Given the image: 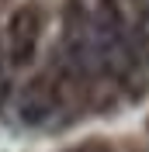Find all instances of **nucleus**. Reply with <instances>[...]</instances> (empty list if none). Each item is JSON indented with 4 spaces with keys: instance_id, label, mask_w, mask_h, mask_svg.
I'll use <instances>...</instances> for the list:
<instances>
[{
    "instance_id": "obj_1",
    "label": "nucleus",
    "mask_w": 149,
    "mask_h": 152,
    "mask_svg": "<svg viewBox=\"0 0 149 152\" xmlns=\"http://www.w3.org/2000/svg\"><path fill=\"white\" fill-rule=\"evenodd\" d=\"M66 86L69 80H56V76H35L18 97V118L31 128H42V124H52L59 118L66 104Z\"/></svg>"
},
{
    "instance_id": "obj_2",
    "label": "nucleus",
    "mask_w": 149,
    "mask_h": 152,
    "mask_svg": "<svg viewBox=\"0 0 149 152\" xmlns=\"http://www.w3.org/2000/svg\"><path fill=\"white\" fill-rule=\"evenodd\" d=\"M38 35H42V14L35 7H18L7 18V59L14 66H28L38 52Z\"/></svg>"
},
{
    "instance_id": "obj_3",
    "label": "nucleus",
    "mask_w": 149,
    "mask_h": 152,
    "mask_svg": "<svg viewBox=\"0 0 149 152\" xmlns=\"http://www.w3.org/2000/svg\"><path fill=\"white\" fill-rule=\"evenodd\" d=\"M73 152H114V149L104 145V142H87V145H80V149H73Z\"/></svg>"
},
{
    "instance_id": "obj_4",
    "label": "nucleus",
    "mask_w": 149,
    "mask_h": 152,
    "mask_svg": "<svg viewBox=\"0 0 149 152\" xmlns=\"http://www.w3.org/2000/svg\"><path fill=\"white\" fill-rule=\"evenodd\" d=\"M4 94L7 90H4V52H0V100H4Z\"/></svg>"
}]
</instances>
